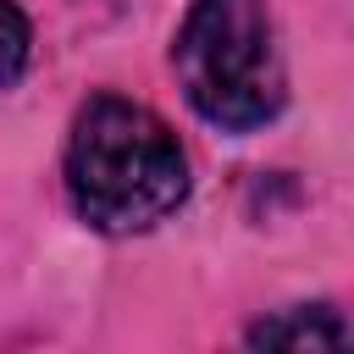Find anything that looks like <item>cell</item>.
Returning a JSON list of instances; mask_svg holds the SVG:
<instances>
[{
    "label": "cell",
    "mask_w": 354,
    "mask_h": 354,
    "mask_svg": "<svg viewBox=\"0 0 354 354\" xmlns=\"http://www.w3.org/2000/svg\"><path fill=\"white\" fill-rule=\"evenodd\" d=\"M66 194L94 232H149L188 199V155L149 105L94 94L72 116Z\"/></svg>",
    "instance_id": "1"
},
{
    "label": "cell",
    "mask_w": 354,
    "mask_h": 354,
    "mask_svg": "<svg viewBox=\"0 0 354 354\" xmlns=\"http://www.w3.org/2000/svg\"><path fill=\"white\" fill-rule=\"evenodd\" d=\"M171 66L188 105L221 133H254L288 105V66L266 0H194Z\"/></svg>",
    "instance_id": "2"
},
{
    "label": "cell",
    "mask_w": 354,
    "mask_h": 354,
    "mask_svg": "<svg viewBox=\"0 0 354 354\" xmlns=\"http://www.w3.org/2000/svg\"><path fill=\"white\" fill-rule=\"evenodd\" d=\"M249 348H293V354H326V348H354V321L332 304H293L249 326Z\"/></svg>",
    "instance_id": "3"
},
{
    "label": "cell",
    "mask_w": 354,
    "mask_h": 354,
    "mask_svg": "<svg viewBox=\"0 0 354 354\" xmlns=\"http://www.w3.org/2000/svg\"><path fill=\"white\" fill-rule=\"evenodd\" d=\"M28 55H33V28L17 11V0H0V88H11L28 72Z\"/></svg>",
    "instance_id": "4"
}]
</instances>
